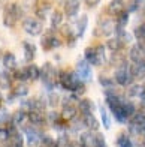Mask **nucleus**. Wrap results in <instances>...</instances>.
<instances>
[{
    "instance_id": "7",
    "label": "nucleus",
    "mask_w": 145,
    "mask_h": 147,
    "mask_svg": "<svg viewBox=\"0 0 145 147\" xmlns=\"http://www.w3.org/2000/svg\"><path fill=\"white\" fill-rule=\"evenodd\" d=\"M24 134H25V140H27V144L30 147H35L37 146L39 143L42 141V134L41 131H39L37 128H33V126H30V128H25L24 129Z\"/></svg>"
},
{
    "instance_id": "29",
    "label": "nucleus",
    "mask_w": 145,
    "mask_h": 147,
    "mask_svg": "<svg viewBox=\"0 0 145 147\" xmlns=\"http://www.w3.org/2000/svg\"><path fill=\"white\" fill-rule=\"evenodd\" d=\"M100 116H102V125L105 126V129H111V119L108 116L106 110H105V107L100 105Z\"/></svg>"
},
{
    "instance_id": "31",
    "label": "nucleus",
    "mask_w": 145,
    "mask_h": 147,
    "mask_svg": "<svg viewBox=\"0 0 145 147\" xmlns=\"http://www.w3.org/2000/svg\"><path fill=\"white\" fill-rule=\"evenodd\" d=\"M96 50H97V56H99V60H100V65H103L105 62H106V56H105V45H97Z\"/></svg>"
},
{
    "instance_id": "10",
    "label": "nucleus",
    "mask_w": 145,
    "mask_h": 147,
    "mask_svg": "<svg viewBox=\"0 0 145 147\" xmlns=\"http://www.w3.org/2000/svg\"><path fill=\"white\" fill-rule=\"evenodd\" d=\"M84 59L87 60L90 65H96V66L100 65V60H99L96 47H88V48H85V51H84Z\"/></svg>"
},
{
    "instance_id": "4",
    "label": "nucleus",
    "mask_w": 145,
    "mask_h": 147,
    "mask_svg": "<svg viewBox=\"0 0 145 147\" xmlns=\"http://www.w3.org/2000/svg\"><path fill=\"white\" fill-rule=\"evenodd\" d=\"M23 27L31 36H37L43 32L42 21H39V20H36V18H25L23 21Z\"/></svg>"
},
{
    "instance_id": "25",
    "label": "nucleus",
    "mask_w": 145,
    "mask_h": 147,
    "mask_svg": "<svg viewBox=\"0 0 145 147\" xmlns=\"http://www.w3.org/2000/svg\"><path fill=\"white\" fill-rule=\"evenodd\" d=\"M61 24H63V14L60 11H55L51 17V26L52 29H60Z\"/></svg>"
},
{
    "instance_id": "15",
    "label": "nucleus",
    "mask_w": 145,
    "mask_h": 147,
    "mask_svg": "<svg viewBox=\"0 0 145 147\" xmlns=\"http://www.w3.org/2000/svg\"><path fill=\"white\" fill-rule=\"evenodd\" d=\"M82 125L90 131H97L99 129V122L93 116V113H91V114H82Z\"/></svg>"
},
{
    "instance_id": "19",
    "label": "nucleus",
    "mask_w": 145,
    "mask_h": 147,
    "mask_svg": "<svg viewBox=\"0 0 145 147\" xmlns=\"http://www.w3.org/2000/svg\"><path fill=\"white\" fill-rule=\"evenodd\" d=\"M78 110L81 111V114H91L94 110V105L90 99H82L80 101V105H78Z\"/></svg>"
},
{
    "instance_id": "1",
    "label": "nucleus",
    "mask_w": 145,
    "mask_h": 147,
    "mask_svg": "<svg viewBox=\"0 0 145 147\" xmlns=\"http://www.w3.org/2000/svg\"><path fill=\"white\" fill-rule=\"evenodd\" d=\"M57 80H58V84L70 93H81L84 90V81L76 75V72L61 71L58 72Z\"/></svg>"
},
{
    "instance_id": "30",
    "label": "nucleus",
    "mask_w": 145,
    "mask_h": 147,
    "mask_svg": "<svg viewBox=\"0 0 145 147\" xmlns=\"http://www.w3.org/2000/svg\"><path fill=\"white\" fill-rule=\"evenodd\" d=\"M127 21H129V12L124 11L118 15V27H126L127 26Z\"/></svg>"
},
{
    "instance_id": "34",
    "label": "nucleus",
    "mask_w": 145,
    "mask_h": 147,
    "mask_svg": "<svg viewBox=\"0 0 145 147\" xmlns=\"http://www.w3.org/2000/svg\"><path fill=\"white\" fill-rule=\"evenodd\" d=\"M99 2H100V0H84V3L87 5V6H90V8H94V6H97Z\"/></svg>"
},
{
    "instance_id": "26",
    "label": "nucleus",
    "mask_w": 145,
    "mask_h": 147,
    "mask_svg": "<svg viewBox=\"0 0 145 147\" xmlns=\"http://www.w3.org/2000/svg\"><path fill=\"white\" fill-rule=\"evenodd\" d=\"M27 116H29V114H27V113L24 111V108H23V110L17 111L15 114L12 116V122H14L15 125H23V123H24V120H25V119H29Z\"/></svg>"
},
{
    "instance_id": "24",
    "label": "nucleus",
    "mask_w": 145,
    "mask_h": 147,
    "mask_svg": "<svg viewBox=\"0 0 145 147\" xmlns=\"http://www.w3.org/2000/svg\"><path fill=\"white\" fill-rule=\"evenodd\" d=\"M27 75H29L30 81H36L37 78H41V69H39V66H36V65L27 66Z\"/></svg>"
},
{
    "instance_id": "5",
    "label": "nucleus",
    "mask_w": 145,
    "mask_h": 147,
    "mask_svg": "<svg viewBox=\"0 0 145 147\" xmlns=\"http://www.w3.org/2000/svg\"><path fill=\"white\" fill-rule=\"evenodd\" d=\"M76 75L80 77L84 83H88L93 80V71L90 68V63L87 60H80V62L76 63Z\"/></svg>"
},
{
    "instance_id": "12",
    "label": "nucleus",
    "mask_w": 145,
    "mask_h": 147,
    "mask_svg": "<svg viewBox=\"0 0 145 147\" xmlns=\"http://www.w3.org/2000/svg\"><path fill=\"white\" fill-rule=\"evenodd\" d=\"M64 12L69 18H74L80 12V0H67L64 5Z\"/></svg>"
},
{
    "instance_id": "33",
    "label": "nucleus",
    "mask_w": 145,
    "mask_h": 147,
    "mask_svg": "<svg viewBox=\"0 0 145 147\" xmlns=\"http://www.w3.org/2000/svg\"><path fill=\"white\" fill-rule=\"evenodd\" d=\"M100 84L103 86V87H112L114 86V83L111 81L109 78H106V77H100Z\"/></svg>"
},
{
    "instance_id": "2",
    "label": "nucleus",
    "mask_w": 145,
    "mask_h": 147,
    "mask_svg": "<svg viewBox=\"0 0 145 147\" xmlns=\"http://www.w3.org/2000/svg\"><path fill=\"white\" fill-rule=\"evenodd\" d=\"M114 80L117 84L120 86H130L133 81V75L130 74V68L127 63H124L121 66H117V71L114 74Z\"/></svg>"
},
{
    "instance_id": "32",
    "label": "nucleus",
    "mask_w": 145,
    "mask_h": 147,
    "mask_svg": "<svg viewBox=\"0 0 145 147\" xmlns=\"http://www.w3.org/2000/svg\"><path fill=\"white\" fill-rule=\"evenodd\" d=\"M47 11H49V6H41L39 9H36V14L41 18H45L47 17Z\"/></svg>"
},
{
    "instance_id": "20",
    "label": "nucleus",
    "mask_w": 145,
    "mask_h": 147,
    "mask_svg": "<svg viewBox=\"0 0 145 147\" xmlns=\"http://www.w3.org/2000/svg\"><path fill=\"white\" fill-rule=\"evenodd\" d=\"M23 51H24V57L27 60H33L36 56V45H33L30 42H24L23 44Z\"/></svg>"
},
{
    "instance_id": "13",
    "label": "nucleus",
    "mask_w": 145,
    "mask_h": 147,
    "mask_svg": "<svg viewBox=\"0 0 145 147\" xmlns=\"http://www.w3.org/2000/svg\"><path fill=\"white\" fill-rule=\"evenodd\" d=\"M29 120L33 126H42L45 122H47V117L39 110H35V111H30L29 113Z\"/></svg>"
},
{
    "instance_id": "9",
    "label": "nucleus",
    "mask_w": 145,
    "mask_h": 147,
    "mask_svg": "<svg viewBox=\"0 0 145 147\" xmlns=\"http://www.w3.org/2000/svg\"><path fill=\"white\" fill-rule=\"evenodd\" d=\"M42 45L45 50H52V48H58L61 45V41L55 35H52V33H47L42 38Z\"/></svg>"
},
{
    "instance_id": "8",
    "label": "nucleus",
    "mask_w": 145,
    "mask_h": 147,
    "mask_svg": "<svg viewBox=\"0 0 145 147\" xmlns=\"http://www.w3.org/2000/svg\"><path fill=\"white\" fill-rule=\"evenodd\" d=\"M130 59L136 65H145V47L142 44H136L130 50Z\"/></svg>"
},
{
    "instance_id": "6",
    "label": "nucleus",
    "mask_w": 145,
    "mask_h": 147,
    "mask_svg": "<svg viewBox=\"0 0 145 147\" xmlns=\"http://www.w3.org/2000/svg\"><path fill=\"white\" fill-rule=\"evenodd\" d=\"M58 77V72L52 68L51 65H43V68L41 69V80L45 83V84H48L49 87L52 84H54V81H55V78Z\"/></svg>"
},
{
    "instance_id": "22",
    "label": "nucleus",
    "mask_w": 145,
    "mask_h": 147,
    "mask_svg": "<svg viewBox=\"0 0 145 147\" xmlns=\"http://www.w3.org/2000/svg\"><path fill=\"white\" fill-rule=\"evenodd\" d=\"M123 41L120 38H112V39H109L108 41V44H106V47H108V50H111L112 53H117V51H120L121 48H123Z\"/></svg>"
},
{
    "instance_id": "16",
    "label": "nucleus",
    "mask_w": 145,
    "mask_h": 147,
    "mask_svg": "<svg viewBox=\"0 0 145 147\" xmlns=\"http://www.w3.org/2000/svg\"><path fill=\"white\" fill-rule=\"evenodd\" d=\"M127 95L130 98H144L145 96V86L144 84H132L129 90H127Z\"/></svg>"
},
{
    "instance_id": "18",
    "label": "nucleus",
    "mask_w": 145,
    "mask_h": 147,
    "mask_svg": "<svg viewBox=\"0 0 145 147\" xmlns=\"http://www.w3.org/2000/svg\"><path fill=\"white\" fill-rule=\"evenodd\" d=\"M3 66L9 71H14L17 68V57L12 53H6L3 56Z\"/></svg>"
},
{
    "instance_id": "28",
    "label": "nucleus",
    "mask_w": 145,
    "mask_h": 147,
    "mask_svg": "<svg viewBox=\"0 0 145 147\" xmlns=\"http://www.w3.org/2000/svg\"><path fill=\"white\" fill-rule=\"evenodd\" d=\"M14 77L18 80V81H27V80H29L27 68H23V69H14Z\"/></svg>"
},
{
    "instance_id": "23",
    "label": "nucleus",
    "mask_w": 145,
    "mask_h": 147,
    "mask_svg": "<svg viewBox=\"0 0 145 147\" xmlns=\"http://www.w3.org/2000/svg\"><path fill=\"white\" fill-rule=\"evenodd\" d=\"M11 84H12V78L8 72H5L2 71L0 72V89H3V90H8L11 89Z\"/></svg>"
},
{
    "instance_id": "36",
    "label": "nucleus",
    "mask_w": 145,
    "mask_h": 147,
    "mask_svg": "<svg viewBox=\"0 0 145 147\" xmlns=\"http://www.w3.org/2000/svg\"><path fill=\"white\" fill-rule=\"evenodd\" d=\"M144 14H145V8H144Z\"/></svg>"
},
{
    "instance_id": "3",
    "label": "nucleus",
    "mask_w": 145,
    "mask_h": 147,
    "mask_svg": "<svg viewBox=\"0 0 145 147\" xmlns=\"http://www.w3.org/2000/svg\"><path fill=\"white\" fill-rule=\"evenodd\" d=\"M19 17H21V8L18 5H9L3 12V24L6 27H12Z\"/></svg>"
},
{
    "instance_id": "35",
    "label": "nucleus",
    "mask_w": 145,
    "mask_h": 147,
    "mask_svg": "<svg viewBox=\"0 0 145 147\" xmlns=\"http://www.w3.org/2000/svg\"><path fill=\"white\" fill-rule=\"evenodd\" d=\"M142 3H144V0H135V2H133V5L136 6V8H139V6H142Z\"/></svg>"
},
{
    "instance_id": "21",
    "label": "nucleus",
    "mask_w": 145,
    "mask_h": 147,
    "mask_svg": "<svg viewBox=\"0 0 145 147\" xmlns=\"http://www.w3.org/2000/svg\"><path fill=\"white\" fill-rule=\"evenodd\" d=\"M87 24H88V17L87 15H82L80 20L76 21V36L78 38H81L82 35H84V32H85V29H87Z\"/></svg>"
},
{
    "instance_id": "11",
    "label": "nucleus",
    "mask_w": 145,
    "mask_h": 147,
    "mask_svg": "<svg viewBox=\"0 0 145 147\" xmlns=\"http://www.w3.org/2000/svg\"><path fill=\"white\" fill-rule=\"evenodd\" d=\"M99 30H100V35H105V36H108V35H112V33L117 30V27L114 26L112 23V20H102L100 23H99Z\"/></svg>"
},
{
    "instance_id": "27",
    "label": "nucleus",
    "mask_w": 145,
    "mask_h": 147,
    "mask_svg": "<svg viewBox=\"0 0 145 147\" xmlns=\"http://www.w3.org/2000/svg\"><path fill=\"white\" fill-rule=\"evenodd\" d=\"M27 93H29V89L25 87L24 84H19L18 87L14 90V93L11 95V98L14 99V98H24V96H27Z\"/></svg>"
},
{
    "instance_id": "17",
    "label": "nucleus",
    "mask_w": 145,
    "mask_h": 147,
    "mask_svg": "<svg viewBox=\"0 0 145 147\" xmlns=\"http://www.w3.org/2000/svg\"><path fill=\"white\" fill-rule=\"evenodd\" d=\"M8 141H9L11 147H24V138H23L21 134L17 132V131H14L11 134L9 138H8Z\"/></svg>"
},
{
    "instance_id": "14",
    "label": "nucleus",
    "mask_w": 145,
    "mask_h": 147,
    "mask_svg": "<svg viewBox=\"0 0 145 147\" xmlns=\"http://www.w3.org/2000/svg\"><path fill=\"white\" fill-rule=\"evenodd\" d=\"M124 11H126V6H124L123 0H112L108 6V12L111 15H120Z\"/></svg>"
}]
</instances>
